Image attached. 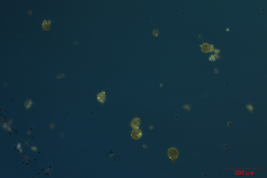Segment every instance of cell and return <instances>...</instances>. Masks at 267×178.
<instances>
[{
	"label": "cell",
	"instance_id": "obj_3",
	"mask_svg": "<svg viewBox=\"0 0 267 178\" xmlns=\"http://www.w3.org/2000/svg\"><path fill=\"white\" fill-rule=\"evenodd\" d=\"M176 148H171L168 151V155L169 157L174 161L177 158L178 152L177 149L174 152Z\"/></svg>",
	"mask_w": 267,
	"mask_h": 178
},
{
	"label": "cell",
	"instance_id": "obj_4",
	"mask_svg": "<svg viewBox=\"0 0 267 178\" xmlns=\"http://www.w3.org/2000/svg\"><path fill=\"white\" fill-rule=\"evenodd\" d=\"M141 123V119L138 117L133 118L130 122L129 125L133 129L139 128Z\"/></svg>",
	"mask_w": 267,
	"mask_h": 178
},
{
	"label": "cell",
	"instance_id": "obj_2",
	"mask_svg": "<svg viewBox=\"0 0 267 178\" xmlns=\"http://www.w3.org/2000/svg\"><path fill=\"white\" fill-rule=\"evenodd\" d=\"M51 21L50 20L46 19H43L40 23L41 29L44 31H49L51 28Z\"/></svg>",
	"mask_w": 267,
	"mask_h": 178
},
{
	"label": "cell",
	"instance_id": "obj_1",
	"mask_svg": "<svg viewBox=\"0 0 267 178\" xmlns=\"http://www.w3.org/2000/svg\"><path fill=\"white\" fill-rule=\"evenodd\" d=\"M143 130L142 129H134L131 131L130 136L132 139L138 140L143 136Z\"/></svg>",
	"mask_w": 267,
	"mask_h": 178
}]
</instances>
